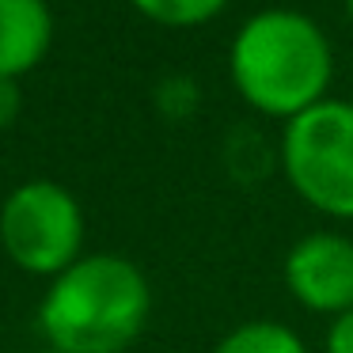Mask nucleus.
Returning <instances> with one entry per match:
<instances>
[{"mask_svg":"<svg viewBox=\"0 0 353 353\" xmlns=\"http://www.w3.org/2000/svg\"><path fill=\"white\" fill-rule=\"evenodd\" d=\"M228 65L239 95L254 110L296 118L323 103L330 84V42L315 19L270 8L239 27Z\"/></svg>","mask_w":353,"mask_h":353,"instance_id":"f257e3e1","label":"nucleus"},{"mask_svg":"<svg viewBox=\"0 0 353 353\" xmlns=\"http://www.w3.org/2000/svg\"><path fill=\"white\" fill-rule=\"evenodd\" d=\"M148 281L130 259L88 254L50 285L39 323L61 353H122L145 330Z\"/></svg>","mask_w":353,"mask_h":353,"instance_id":"f03ea898","label":"nucleus"},{"mask_svg":"<svg viewBox=\"0 0 353 353\" xmlns=\"http://www.w3.org/2000/svg\"><path fill=\"white\" fill-rule=\"evenodd\" d=\"M281 163L292 190L330 216H353V103H315L289 118Z\"/></svg>","mask_w":353,"mask_h":353,"instance_id":"7ed1b4c3","label":"nucleus"},{"mask_svg":"<svg viewBox=\"0 0 353 353\" xmlns=\"http://www.w3.org/2000/svg\"><path fill=\"white\" fill-rule=\"evenodd\" d=\"M0 239L27 274H65L84 243V213L57 183H23L0 209Z\"/></svg>","mask_w":353,"mask_h":353,"instance_id":"20e7f679","label":"nucleus"},{"mask_svg":"<svg viewBox=\"0 0 353 353\" xmlns=\"http://www.w3.org/2000/svg\"><path fill=\"white\" fill-rule=\"evenodd\" d=\"M285 285L312 312H353V243L330 232L300 239L285 259Z\"/></svg>","mask_w":353,"mask_h":353,"instance_id":"39448f33","label":"nucleus"},{"mask_svg":"<svg viewBox=\"0 0 353 353\" xmlns=\"http://www.w3.org/2000/svg\"><path fill=\"white\" fill-rule=\"evenodd\" d=\"M54 16L46 0H0V77L19 80L46 57Z\"/></svg>","mask_w":353,"mask_h":353,"instance_id":"423d86ee","label":"nucleus"},{"mask_svg":"<svg viewBox=\"0 0 353 353\" xmlns=\"http://www.w3.org/2000/svg\"><path fill=\"white\" fill-rule=\"evenodd\" d=\"M216 353H307L300 334H292L281 323H247V327L232 330Z\"/></svg>","mask_w":353,"mask_h":353,"instance_id":"0eeeda50","label":"nucleus"},{"mask_svg":"<svg viewBox=\"0 0 353 353\" xmlns=\"http://www.w3.org/2000/svg\"><path fill=\"white\" fill-rule=\"evenodd\" d=\"M228 0H133L141 16L156 19L163 27H198L205 19L221 16Z\"/></svg>","mask_w":353,"mask_h":353,"instance_id":"6e6552de","label":"nucleus"},{"mask_svg":"<svg viewBox=\"0 0 353 353\" xmlns=\"http://www.w3.org/2000/svg\"><path fill=\"white\" fill-rule=\"evenodd\" d=\"M19 107H23V95H19V80L0 77V130H8L19 118Z\"/></svg>","mask_w":353,"mask_h":353,"instance_id":"1a4fd4ad","label":"nucleus"},{"mask_svg":"<svg viewBox=\"0 0 353 353\" xmlns=\"http://www.w3.org/2000/svg\"><path fill=\"white\" fill-rule=\"evenodd\" d=\"M327 353H353V312L338 315L327 334Z\"/></svg>","mask_w":353,"mask_h":353,"instance_id":"9d476101","label":"nucleus"},{"mask_svg":"<svg viewBox=\"0 0 353 353\" xmlns=\"http://www.w3.org/2000/svg\"><path fill=\"white\" fill-rule=\"evenodd\" d=\"M345 12H350V23H353V0H345Z\"/></svg>","mask_w":353,"mask_h":353,"instance_id":"9b49d317","label":"nucleus"},{"mask_svg":"<svg viewBox=\"0 0 353 353\" xmlns=\"http://www.w3.org/2000/svg\"><path fill=\"white\" fill-rule=\"evenodd\" d=\"M50 353H61V350H50Z\"/></svg>","mask_w":353,"mask_h":353,"instance_id":"f8f14e48","label":"nucleus"}]
</instances>
